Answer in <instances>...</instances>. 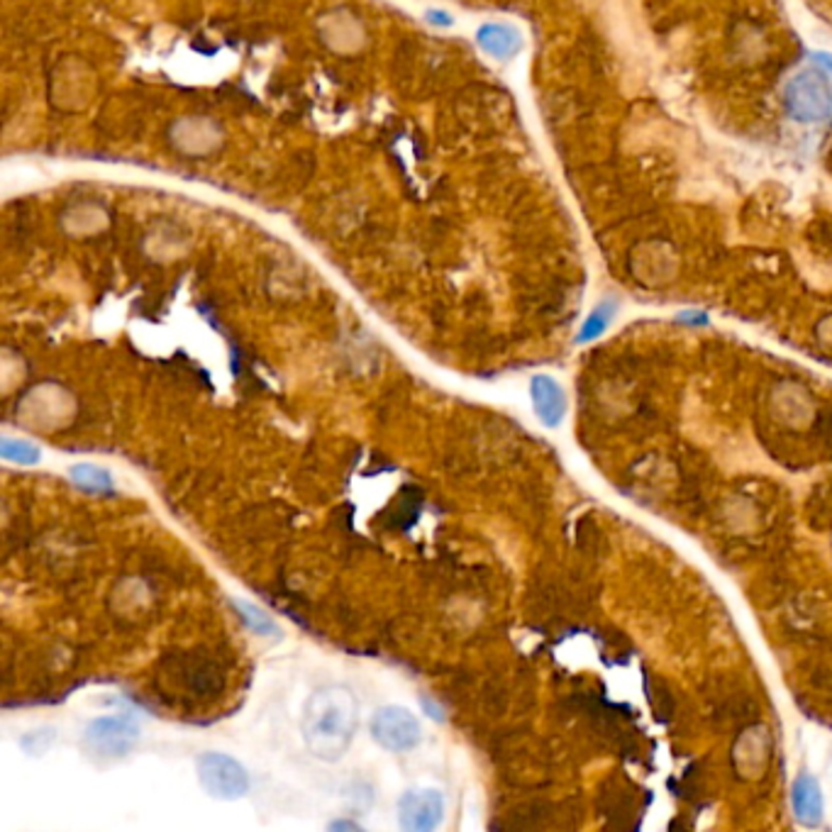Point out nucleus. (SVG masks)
<instances>
[{
	"label": "nucleus",
	"mask_w": 832,
	"mask_h": 832,
	"mask_svg": "<svg viewBox=\"0 0 832 832\" xmlns=\"http://www.w3.org/2000/svg\"><path fill=\"white\" fill-rule=\"evenodd\" d=\"M356 726H360V703L354 698V691L342 683L315 689L305 701L301 730L313 757L323 761L342 759L352 745Z\"/></svg>",
	"instance_id": "nucleus-1"
},
{
	"label": "nucleus",
	"mask_w": 832,
	"mask_h": 832,
	"mask_svg": "<svg viewBox=\"0 0 832 832\" xmlns=\"http://www.w3.org/2000/svg\"><path fill=\"white\" fill-rule=\"evenodd\" d=\"M789 113L801 123H823L832 117V76L823 68L806 66L784 86Z\"/></svg>",
	"instance_id": "nucleus-2"
},
{
	"label": "nucleus",
	"mask_w": 832,
	"mask_h": 832,
	"mask_svg": "<svg viewBox=\"0 0 832 832\" xmlns=\"http://www.w3.org/2000/svg\"><path fill=\"white\" fill-rule=\"evenodd\" d=\"M198 781H201L203 791L215 801H237L250 791V774L223 752H205L198 759Z\"/></svg>",
	"instance_id": "nucleus-3"
},
{
	"label": "nucleus",
	"mask_w": 832,
	"mask_h": 832,
	"mask_svg": "<svg viewBox=\"0 0 832 832\" xmlns=\"http://www.w3.org/2000/svg\"><path fill=\"white\" fill-rule=\"evenodd\" d=\"M140 742V728L127 716L98 718L84 732L86 749L98 759H117L130 755Z\"/></svg>",
	"instance_id": "nucleus-4"
},
{
	"label": "nucleus",
	"mask_w": 832,
	"mask_h": 832,
	"mask_svg": "<svg viewBox=\"0 0 832 832\" xmlns=\"http://www.w3.org/2000/svg\"><path fill=\"white\" fill-rule=\"evenodd\" d=\"M371 738L389 752H408L420 745V720L403 706H383L371 718Z\"/></svg>",
	"instance_id": "nucleus-5"
},
{
	"label": "nucleus",
	"mask_w": 832,
	"mask_h": 832,
	"mask_svg": "<svg viewBox=\"0 0 832 832\" xmlns=\"http://www.w3.org/2000/svg\"><path fill=\"white\" fill-rule=\"evenodd\" d=\"M444 798L434 789H411L399 801V823L405 832H430L442 823Z\"/></svg>",
	"instance_id": "nucleus-6"
},
{
	"label": "nucleus",
	"mask_w": 832,
	"mask_h": 832,
	"mask_svg": "<svg viewBox=\"0 0 832 832\" xmlns=\"http://www.w3.org/2000/svg\"><path fill=\"white\" fill-rule=\"evenodd\" d=\"M530 395L538 418L547 425V428H557L567 415V395H564L562 386L547 374L534 376L530 383Z\"/></svg>",
	"instance_id": "nucleus-7"
},
{
	"label": "nucleus",
	"mask_w": 832,
	"mask_h": 832,
	"mask_svg": "<svg viewBox=\"0 0 832 832\" xmlns=\"http://www.w3.org/2000/svg\"><path fill=\"white\" fill-rule=\"evenodd\" d=\"M791 804L801 823L808 828L820 825L823 820V791H820L818 779L810 774H798L791 789Z\"/></svg>",
	"instance_id": "nucleus-8"
},
{
	"label": "nucleus",
	"mask_w": 832,
	"mask_h": 832,
	"mask_svg": "<svg viewBox=\"0 0 832 832\" xmlns=\"http://www.w3.org/2000/svg\"><path fill=\"white\" fill-rule=\"evenodd\" d=\"M477 42L483 52L496 59H513L522 47L518 29H513L510 25H501V23H489L479 27Z\"/></svg>",
	"instance_id": "nucleus-9"
},
{
	"label": "nucleus",
	"mask_w": 832,
	"mask_h": 832,
	"mask_svg": "<svg viewBox=\"0 0 832 832\" xmlns=\"http://www.w3.org/2000/svg\"><path fill=\"white\" fill-rule=\"evenodd\" d=\"M68 477H72L76 489H81L86 493H98V496H103V493L113 491L111 471L103 467H96V464H76V467L68 469Z\"/></svg>",
	"instance_id": "nucleus-10"
},
{
	"label": "nucleus",
	"mask_w": 832,
	"mask_h": 832,
	"mask_svg": "<svg viewBox=\"0 0 832 832\" xmlns=\"http://www.w3.org/2000/svg\"><path fill=\"white\" fill-rule=\"evenodd\" d=\"M613 315H616V303H608V301L601 303L598 308L589 315L587 323L581 325V332L577 337V342L583 344V342L598 340V337L608 330Z\"/></svg>",
	"instance_id": "nucleus-11"
},
{
	"label": "nucleus",
	"mask_w": 832,
	"mask_h": 832,
	"mask_svg": "<svg viewBox=\"0 0 832 832\" xmlns=\"http://www.w3.org/2000/svg\"><path fill=\"white\" fill-rule=\"evenodd\" d=\"M0 457L13 462V464H37L42 452H39L33 442L27 440H13V438H3L0 442Z\"/></svg>",
	"instance_id": "nucleus-12"
},
{
	"label": "nucleus",
	"mask_w": 832,
	"mask_h": 832,
	"mask_svg": "<svg viewBox=\"0 0 832 832\" xmlns=\"http://www.w3.org/2000/svg\"><path fill=\"white\" fill-rule=\"evenodd\" d=\"M235 608L240 610V616L247 622V628L254 630L256 635H272V632H276V622L266 616L264 610H260L256 606H250V603H242V601H235Z\"/></svg>",
	"instance_id": "nucleus-13"
},
{
	"label": "nucleus",
	"mask_w": 832,
	"mask_h": 832,
	"mask_svg": "<svg viewBox=\"0 0 832 832\" xmlns=\"http://www.w3.org/2000/svg\"><path fill=\"white\" fill-rule=\"evenodd\" d=\"M52 742H54V730L52 728H39V730L27 732L20 745H23V749L27 752L29 757H37V755H45V752L52 747Z\"/></svg>",
	"instance_id": "nucleus-14"
},
{
	"label": "nucleus",
	"mask_w": 832,
	"mask_h": 832,
	"mask_svg": "<svg viewBox=\"0 0 832 832\" xmlns=\"http://www.w3.org/2000/svg\"><path fill=\"white\" fill-rule=\"evenodd\" d=\"M362 825L352 823V820H335V823H330V830H360Z\"/></svg>",
	"instance_id": "nucleus-15"
},
{
	"label": "nucleus",
	"mask_w": 832,
	"mask_h": 832,
	"mask_svg": "<svg viewBox=\"0 0 832 832\" xmlns=\"http://www.w3.org/2000/svg\"><path fill=\"white\" fill-rule=\"evenodd\" d=\"M423 708H425V710H428V713H432V718H434V720H442V710H440L438 706H434V703H432V701H428V698H423Z\"/></svg>",
	"instance_id": "nucleus-16"
},
{
	"label": "nucleus",
	"mask_w": 832,
	"mask_h": 832,
	"mask_svg": "<svg viewBox=\"0 0 832 832\" xmlns=\"http://www.w3.org/2000/svg\"><path fill=\"white\" fill-rule=\"evenodd\" d=\"M814 59H816L818 64H823L825 68H830V72H832V54H828V52H816Z\"/></svg>",
	"instance_id": "nucleus-17"
},
{
	"label": "nucleus",
	"mask_w": 832,
	"mask_h": 832,
	"mask_svg": "<svg viewBox=\"0 0 832 832\" xmlns=\"http://www.w3.org/2000/svg\"><path fill=\"white\" fill-rule=\"evenodd\" d=\"M430 20H438V23H434V25H452V17L450 15H444V13H438V10H432V13L428 15Z\"/></svg>",
	"instance_id": "nucleus-18"
}]
</instances>
